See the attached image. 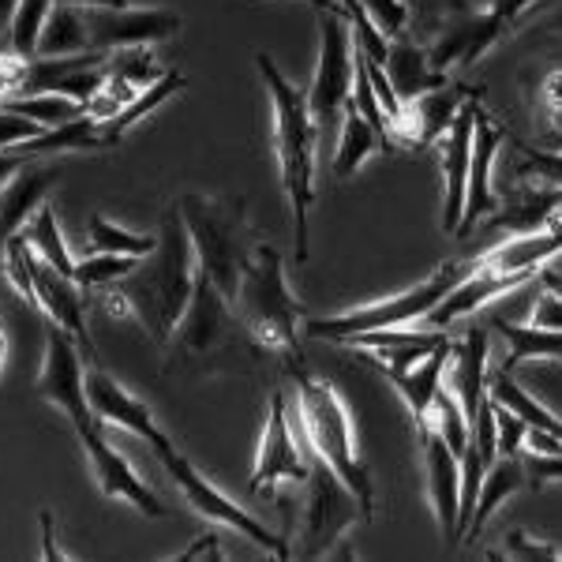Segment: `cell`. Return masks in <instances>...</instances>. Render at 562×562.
Listing matches in <instances>:
<instances>
[{
    "label": "cell",
    "mask_w": 562,
    "mask_h": 562,
    "mask_svg": "<svg viewBox=\"0 0 562 562\" xmlns=\"http://www.w3.org/2000/svg\"><path fill=\"white\" fill-rule=\"evenodd\" d=\"M562 225V188H537V192L514 195L506 203H498V211L492 214L487 229L514 237V233H532V229H551Z\"/></svg>",
    "instance_id": "cell-28"
},
{
    "label": "cell",
    "mask_w": 562,
    "mask_h": 562,
    "mask_svg": "<svg viewBox=\"0 0 562 562\" xmlns=\"http://www.w3.org/2000/svg\"><path fill=\"white\" fill-rule=\"evenodd\" d=\"M161 458V465L169 469V476H173V484L184 492L188 498V506H192L195 514H203L206 521H217V525H229V529H237L244 532L251 543H259L262 551H270V555H278V559H289L293 555V548H289V537H274L270 529H262V521L251 518L244 506L233 503L229 495H222L217 487L206 480L199 469L188 461L184 454H177V450H166V454H158Z\"/></svg>",
    "instance_id": "cell-9"
},
{
    "label": "cell",
    "mask_w": 562,
    "mask_h": 562,
    "mask_svg": "<svg viewBox=\"0 0 562 562\" xmlns=\"http://www.w3.org/2000/svg\"><path fill=\"white\" fill-rule=\"evenodd\" d=\"M38 394L57 405L76 431L94 424V413H90L87 402V371L83 360H79V341L57 323H49V330H45V364L38 375Z\"/></svg>",
    "instance_id": "cell-10"
},
{
    "label": "cell",
    "mask_w": 562,
    "mask_h": 562,
    "mask_svg": "<svg viewBox=\"0 0 562 562\" xmlns=\"http://www.w3.org/2000/svg\"><path fill=\"white\" fill-rule=\"evenodd\" d=\"M518 150L525 154V173L532 177H543L548 184H559L562 188V150H540V147H529L525 139H518Z\"/></svg>",
    "instance_id": "cell-46"
},
{
    "label": "cell",
    "mask_w": 562,
    "mask_h": 562,
    "mask_svg": "<svg viewBox=\"0 0 562 562\" xmlns=\"http://www.w3.org/2000/svg\"><path fill=\"white\" fill-rule=\"evenodd\" d=\"M386 76H390V83H394L402 102H413V98H420V94H428V90H439V87L450 83L447 71L431 68L428 49L413 45L409 38H397L394 45H390Z\"/></svg>",
    "instance_id": "cell-30"
},
{
    "label": "cell",
    "mask_w": 562,
    "mask_h": 562,
    "mask_svg": "<svg viewBox=\"0 0 562 562\" xmlns=\"http://www.w3.org/2000/svg\"><path fill=\"white\" fill-rule=\"evenodd\" d=\"M510 26H514V20L498 4H487L484 12L450 15V23L439 31V38L428 45L431 68H439V71L473 68L476 60L484 57V53L492 49V45L503 38L506 31H510Z\"/></svg>",
    "instance_id": "cell-12"
},
{
    "label": "cell",
    "mask_w": 562,
    "mask_h": 562,
    "mask_svg": "<svg viewBox=\"0 0 562 562\" xmlns=\"http://www.w3.org/2000/svg\"><path fill=\"white\" fill-rule=\"evenodd\" d=\"M195 270L199 262L192 251V237H188L180 206H173L161 217L158 248L135 262L121 281L94 289V304L113 315H135L150 330V338L169 346L180 315L192 301Z\"/></svg>",
    "instance_id": "cell-1"
},
{
    "label": "cell",
    "mask_w": 562,
    "mask_h": 562,
    "mask_svg": "<svg viewBox=\"0 0 562 562\" xmlns=\"http://www.w3.org/2000/svg\"><path fill=\"white\" fill-rule=\"evenodd\" d=\"M0 368H4V330H0Z\"/></svg>",
    "instance_id": "cell-60"
},
{
    "label": "cell",
    "mask_w": 562,
    "mask_h": 562,
    "mask_svg": "<svg viewBox=\"0 0 562 562\" xmlns=\"http://www.w3.org/2000/svg\"><path fill=\"white\" fill-rule=\"evenodd\" d=\"M23 237L31 240V248L38 251L45 262H53L57 270H65L71 274L76 270V259H71L65 237H60V225H57V211H53V203H42L38 211H34L31 222L23 225Z\"/></svg>",
    "instance_id": "cell-38"
},
{
    "label": "cell",
    "mask_w": 562,
    "mask_h": 562,
    "mask_svg": "<svg viewBox=\"0 0 562 562\" xmlns=\"http://www.w3.org/2000/svg\"><path fill=\"white\" fill-rule=\"evenodd\" d=\"M184 87H188V79L180 76V71H166V76H161L158 83H150L139 98H135V102H128L116 116H109V121H102V139H105V147H116V143H121L124 135H128V132L135 128V124H139L143 116L150 113V109H158L161 102H166V98H173L177 90H184Z\"/></svg>",
    "instance_id": "cell-36"
},
{
    "label": "cell",
    "mask_w": 562,
    "mask_h": 562,
    "mask_svg": "<svg viewBox=\"0 0 562 562\" xmlns=\"http://www.w3.org/2000/svg\"><path fill=\"white\" fill-rule=\"evenodd\" d=\"M90 34H87V15L76 4H53L49 20L42 26L38 38V57H68V53H87Z\"/></svg>",
    "instance_id": "cell-35"
},
{
    "label": "cell",
    "mask_w": 562,
    "mask_h": 562,
    "mask_svg": "<svg viewBox=\"0 0 562 562\" xmlns=\"http://www.w3.org/2000/svg\"><path fill=\"white\" fill-rule=\"evenodd\" d=\"M447 383H450V394L461 402V413H465L469 428H473L480 405H484V397H487V334L480 330V326H473L454 346V352H450Z\"/></svg>",
    "instance_id": "cell-25"
},
{
    "label": "cell",
    "mask_w": 562,
    "mask_h": 562,
    "mask_svg": "<svg viewBox=\"0 0 562 562\" xmlns=\"http://www.w3.org/2000/svg\"><path fill=\"white\" fill-rule=\"evenodd\" d=\"M476 98L480 90L461 102L454 124L442 132L439 154H442V180H447V199H442V229L458 237L461 211H465V188H469V166H473V128H476Z\"/></svg>",
    "instance_id": "cell-16"
},
{
    "label": "cell",
    "mask_w": 562,
    "mask_h": 562,
    "mask_svg": "<svg viewBox=\"0 0 562 562\" xmlns=\"http://www.w3.org/2000/svg\"><path fill=\"white\" fill-rule=\"evenodd\" d=\"M529 487H543L551 480H562V454H537V450H521Z\"/></svg>",
    "instance_id": "cell-50"
},
{
    "label": "cell",
    "mask_w": 562,
    "mask_h": 562,
    "mask_svg": "<svg viewBox=\"0 0 562 562\" xmlns=\"http://www.w3.org/2000/svg\"><path fill=\"white\" fill-rule=\"evenodd\" d=\"M135 256H113V251H87V259L76 262V270H71V278H76L79 289H102V285H113V281H121L128 270L135 267Z\"/></svg>",
    "instance_id": "cell-41"
},
{
    "label": "cell",
    "mask_w": 562,
    "mask_h": 562,
    "mask_svg": "<svg viewBox=\"0 0 562 562\" xmlns=\"http://www.w3.org/2000/svg\"><path fill=\"white\" fill-rule=\"evenodd\" d=\"M431 416H435V431L442 435V442H447L458 458L465 454L469 439H473V428H469L465 413H461V402L450 390L439 386V394H435V402H431Z\"/></svg>",
    "instance_id": "cell-42"
},
{
    "label": "cell",
    "mask_w": 562,
    "mask_h": 562,
    "mask_svg": "<svg viewBox=\"0 0 562 562\" xmlns=\"http://www.w3.org/2000/svg\"><path fill=\"white\" fill-rule=\"evenodd\" d=\"M352 26L346 15L323 12L319 15V65H315L312 90H307V109H312V121L319 135L334 128L341 113H346L352 98Z\"/></svg>",
    "instance_id": "cell-7"
},
{
    "label": "cell",
    "mask_w": 562,
    "mask_h": 562,
    "mask_svg": "<svg viewBox=\"0 0 562 562\" xmlns=\"http://www.w3.org/2000/svg\"><path fill=\"white\" fill-rule=\"evenodd\" d=\"M506 132H498L492 124V116L476 105V128H473V166H469V188H465V211H461V225H458V237H469L473 225L480 217L495 214L498 211V199L492 192V161L498 147H503Z\"/></svg>",
    "instance_id": "cell-19"
},
{
    "label": "cell",
    "mask_w": 562,
    "mask_h": 562,
    "mask_svg": "<svg viewBox=\"0 0 562 562\" xmlns=\"http://www.w3.org/2000/svg\"><path fill=\"white\" fill-rule=\"evenodd\" d=\"M495 330L506 338V352L503 368L514 371L521 360H562V330H551V326H521V323H506V319H495Z\"/></svg>",
    "instance_id": "cell-34"
},
{
    "label": "cell",
    "mask_w": 562,
    "mask_h": 562,
    "mask_svg": "<svg viewBox=\"0 0 562 562\" xmlns=\"http://www.w3.org/2000/svg\"><path fill=\"white\" fill-rule=\"evenodd\" d=\"M375 150L390 154V150H397V143L390 139V135L379 132L375 124H371L368 116L349 102L346 113H341L338 150H334V177L349 180L360 166H364V158H371Z\"/></svg>",
    "instance_id": "cell-29"
},
{
    "label": "cell",
    "mask_w": 562,
    "mask_h": 562,
    "mask_svg": "<svg viewBox=\"0 0 562 562\" xmlns=\"http://www.w3.org/2000/svg\"><path fill=\"white\" fill-rule=\"evenodd\" d=\"M8 49H12V45H4V34H0V57H4Z\"/></svg>",
    "instance_id": "cell-61"
},
{
    "label": "cell",
    "mask_w": 562,
    "mask_h": 562,
    "mask_svg": "<svg viewBox=\"0 0 562 562\" xmlns=\"http://www.w3.org/2000/svg\"><path fill=\"white\" fill-rule=\"evenodd\" d=\"M195 555H206V559H222V551H217V537H206V540H195L192 548L180 555V562H188V559H195Z\"/></svg>",
    "instance_id": "cell-55"
},
{
    "label": "cell",
    "mask_w": 562,
    "mask_h": 562,
    "mask_svg": "<svg viewBox=\"0 0 562 562\" xmlns=\"http://www.w3.org/2000/svg\"><path fill=\"white\" fill-rule=\"evenodd\" d=\"M87 402H90V413H94L102 424H121V428H128L132 435H143V439L154 447V454L173 450V442H169L166 431L154 424V413L147 405H143L139 397H132L128 390L116 383L113 375H105L102 368L87 371Z\"/></svg>",
    "instance_id": "cell-18"
},
{
    "label": "cell",
    "mask_w": 562,
    "mask_h": 562,
    "mask_svg": "<svg viewBox=\"0 0 562 562\" xmlns=\"http://www.w3.org/2000/svg\"><path fill=\"white\" fill-rule=\"evenodd\" d=\"M53 4H57V0H20V8H15L8 42H12V53H20L23 60L38 57V38H42V26L49 20Z\"/></svg>",
    "instance_id": "cell-40"
},
{
    "label": "cell",
    "mask_w": 562,
    "mask_h": 562,
    "mask_svg": "<svg viewBox=\"0 0 562 562\" xmlns=\"http://www.w3.org/2000/svg\"><path fill=\"white\" fill-rule=\"evenodd\" d=\"M469 94H473V90H465V87L458 90L447 83L439 90H428V94L413 98V102L405 105L402 121L394 124V139H402L405 147H413V150H424L428 143L442 139V132L454 124L458 109Z\"/></svg>",
    "instance_id": "cell-22"
},
{
    "label": "cell",
    "mask_w": 562,
    "mask_h": 562,
    "mask_svg": "<svg viewBox=\"0 0 562 562\" xmlns=\"http://www.w3.org/2000/svg\"><path fill=\"white\" fill-rule=\"evenodd\" d=\"M532 278H537V274H503V270H487V267H480V262H476L473 274L461 281V285L450 289V296L428 315V323L442 330L447 323H454V319H461V315L476 312V307H484L487 301H495V296L529 285Z\"/></svg>",
    "instance_id": "cell-26"
},
{
    "label": "cell",
    "mask_w": 562,
    "mask_h": 562,
    "mask_svg": "<svg viewBox=\"0 0 562 562\" xmlns=\"http://www.w3.org/2000/svg\"><path fill=\"white\" fill-rule=\"evenodd\" d=\"M532 323L551 326V330H562V301L551 293L548 285H543V293L537 296V304H532Z\"/></svg>",
    "instance_id": "cell-52"
},
{
    "label": "cell",
    "mask_w": 562,
    "mask_h": 562,
    "mask_svg": "<svg viewBox=\"0 0 562 562\" xmlns=\"http://www.w3.org/2000/svg\"><path fill=\"white\" fill-rule=\"evenodd\" d=\"M180 31V15L169 8H94L87 12L90 49L116 53L132 45H158Z\"/></svg>",
    "instance_id": "cell-14"
},
{
    "label": "cell",
    "mask_w": 562,
    "mask_h": 562,
    "mask_svg": "<svg viewBox=\"0 0 562 562\" xmlns=\"http://www.w3.org/2000/svg\"><path fill=\"white\" fill-rule=\"evenodd\" d=\"M31 274H34V296H38V312H45V319L65 326L71 338L83 346V357L90 364H98V352H94V338L87 330L83 319V293H79L76 278L57 270L53 262H45L38 251L31 248Z\"/></svg>",
    "instance_id": "cell-17"
},
{
    "label": "cell",
    "mask_w": 562,
    "mask_h": 562,
    "mask_svg": "<svg viewBox=\"0 0 562 562\" xmlns=\"http://www.w3.org/2000/svg\"><path fill=\"white\" fill-rule=\"evenodd\" d=\"M60 4H76V8H128L132 0H60Z\"/></svg>",
    "instance_id": "cell-57"
},
{
    "label": "cell",
    "mask_w": 562,
    "mask_h": 562,
    "mask_svg": "<svg viewBox=\"0 0 562 562\" xmlns=\"http://www.w3.org/2000/svg\"><path fill=\"white\" fill-rule=\"evenodd\" d=\"M38 521H42V555H45V559H53V562H65L68 555L57 548V543H53V514H49V510H42V514H38Z\"/></svg>",
    "instance_id": "cell-53"
},
{
    "label": "cell",
    "mask_w": 562,
    "mask_h": 562,
    "mask_svg": "<svg viewBox=\"0 0 562 562\" xmlns=\"http://www.w3.org/2000/svg\"><path fill=\"white\" fill-rule=\"evenodd\" d=\"M420 442L428 454V495L435 506V521L450 543H461V458L442 442L435 428L420 431Z\"/></svg>",
    "instance_id": "cell-20"
},
{
    "label": "cell",
    "mask_w": 562,
    "mask_h": 562,
    "mask_svg": "<svg viewBox=\"0 0 562 562\" xmlns=\"http://www.w3.org/2000/svg\"><path fill=\"white\" fill-rule=\"evenodd\" d=\"M38 132H45L42 124L26 121V116H20V113H12V109L0 105V150H12L15 143L34 139Z\"/></svg>",
    "instance_id": "cell-49"
},
{
    "label": "cell",
    "mask_w": 562,
    "mask_h": 562,
    "mask_svg": "<svg viewBox=\"0 0 562 562\" xmlns=\"http://www.w3.org/2000/svg\"><path fill=\"white\" fill-rule=\"evenodd\" d=\"M180 217H184L188 237H192L199 270H203L233 304V296H237V289H240L244 267H248L251 251H256L244 199L240 195H233V199L184 195L180 199Z\"/></svg>",
    "instance_id": "cell-5"
},
{
    "label": "cell",
    "mask_w": 562,
    "mask_h": 562,
    "mask_svg": "<svg viewBox=\"0 0 562 562\" xmlns=\"http://www.w3.org/2000/svg\"><path fill=\"white\" fill-rule=\"evenodd\" d=\"M304 484H307L304 529H301V548H296V555L315 559V555H326V551L341 540V532L357 521L360 503L346 487V480L334 473L319 454H312V473H307Z\"/></svg>",
    "instance_id": "cell-8"
},
{
    "label": "cell",
    "mask_w": 562,
    "mask_h": 562,
    "mask_svg": "<svg viewBox=\"0 0 562 562\" xmlns=\"http://www.w3.org/2000/svg\"><path fill=\"white\" fill-rule=\"evenodd\" d=\"M304 4H312V8H319V12H334V15H346V20H349V12H346V4H338V0H304Z\"/></svg>",
    "instance_id": "cell-59"
},
{
    "label": "cell",
    "mask_w": 562,
    "mask_h": 562,
    "mask_svg": "<svg viewBox=\"0 0 562 562\" xmlns=\"http://www.w3.org/2000/svg\"><path fill=\"white\" fill-rule=\"evenodd\" d=\"M447 334L435 330H405V326H386V330H368L349 338L352 349H360V360L371 368H409L416 360L431 357L439 346H447Z\"/></svg>",
    "instance_id": "cell-23"
},
{
    "label": "cell",
    "mask_w": 562,
    "mask_h": 562,
    "mask_svg": "<svg viewBox=\"0 0 562 562\" xmlns=\"http://www.w3.org/2000/svg\"><path fill=\"white\" fill-rule=\"evenodd\" d=\"M109 71H116V76H124L132 87L147 90L150 83H158L166 71H161V65L154 60V53L147 49V45H132V49H116L113 57H109Z\"/></svg>",
    "instance_id": "cell-43"
},
{
    "label": "cell",
    "mask_w": 562,
    "mask_h": 562,
    "mask_svg": "<svg viewBox=\"0 0 562 562\" xmlns=\"http://www.w3.org/2000/svg\"><path fill=\"white\" fill-rule=\"evenodd\" d=\"M233 319H237V312H233L229 296L203 270H195L192 301L180 315L169 346H177L180 357H206V352L222 349L233 338Z\"/></svg>",
    "instance_id": "cell-11"
},
{
    "label": "cell",
    "mask_w": 562,
    "mask_h": 562,
    "mask_svg": "<svg viewBox=\"0 0 562 562\" xmlns=\"http://www.w3.org/2000/svg\"><path fill=\"white\" fill-rule=\"evenodd\" d=\"M23 79H26V60L20 53L8 49L4 57H0V102H4L8 94H15V90L23 87Z\"/></svg>",
    "instance_id": "cell-51"
},
{
    "label": "cell",
    "mask_w": 562,
    "mask_h": 562,
    "mask_svg": "<svg viewBox=\"0 0 562 562\" xmlns=\"http://www.w3.org/2000/svg\"><path fill=\"white\" fill-rule=\"evenodd\" d=\"M529 487V473H525V461L521 454H498L492 465L484 469V484H480V495H476V510H473V521H469V532L465 540H476L484 532V525L492 521V514L498 506L506 503L514 492Z\"/></svg>",
    "instance_id": "cell-31"
},
{
    "label": "cell",
    "mask_w": 562,
    "mask_h": 562,
    "mask_svg": "<svg viewBox=\"0 0 562 562\" xmlns=\"http://www.w3.org/2000/svg\"><path fill=\"white\" fill-rule=\"evenodd\" d=\"M312 473V461H304L301 442L289 424V402L285 390L270 394V416L267 428H262L256 473H251V492H274L278 484H304Z\"/></svg>",
    "instance_id": "cell-13"
},
{
    "label": "cell",
    "mask_w": 562,
    "mask_h": 562,
    "mask_svg": "<svg viewBox=\"0 0 562 562\" xmlns=\"http://www.w3.org/2000/svg\"><path fill=\"white\" fill-rule=\"evenodd\" d=\"M0 105L26 116V121L42 124V128H57V124H68L87 113L83 102H76L68 94H49V90H38V94H8Z\"/></svg>",
    "instance_id": "cell-37"
},
{
    "label": "cell",
    "mask_w": 562,
    "mask_h": 562,
    "mask_svg": "<svg viewBox=\"0 0 562 562\" xmlns=\"http://www.w3.org/2000/svg\"><path fill=\"white\" fill-rule=\"evenodd\" d=\"M102 121H94L90 113L76 116L68 124H57V128H45L34 139L15 143V154L20 158H45V154H65V150H102Z\"/></svg>",
    "instance_id": "cell-32"
},
{
    "label": "cell",
    "mask_w": 562,
    "mask_h": 562,
    "mask_svg": "<svg viewBox=\"0 0 562 562\" xmlns=\"http://www.w3.org/2000/svg\"><path fill=\"white\" fill-rule=\"evenodd\" d=\"M473 262H447L439 267L428 281H420L416 289H405L397 296H386V301L352 307L346 315H330V319H307L304 330L312 338H326V341H349L357 334L368 330H386V326H409L416 319H428V315L450 296V289L461 285L469 274H473Z\"/></svg>",
    "instance_id": "cell-6"
},
{
    "label": "cell",
    "mask_w": 562,
    "mask_h": 562,
    "mask_svg": "<svg viewBox=\"0 0 562 562\" xmlns=\"http://www.w3.org/2000/svg\"><path fill=\"white\" fill-rule=\"evenodd\" d=\"M360 4H364L371 23H375L390 42L405 38V26H409V8H405L402 0H360Z\"/></svg>",
    "instance_id": "cell-44"
},
{
    "label": "cell",
    "mask_w": 562,
    "mask_h": 562,
    "mask_svg": "<svg viewBox=\"0 0 562 562\" xmlns=\"http://www.w3.org/2000/svg\"><path fill=\"white\" fill-rule=\"evenodd\" d=\"M233 312H237V323L251 338V346L293 357V364H301L296 330H301L304 312L285 285V262L270 244H256V251H251L240 274V289L233 296Z\"/></svg>",
    "instance_id": "cell-3"
},
{
    "label": "cell",
    "mask_w": 562,
    "mask_h": 562,
    "mask_svg": "<svg viewBox=\"0 0 562 562\" xmlns=\"http://www.w3.org/2000/svg\"><path fill=\"white\" fill-rule=\"evenodd\" d=\"M540 116H543V132L562 135V71H551L540 87Z\"/></svg>",
    "instance_id": "cell-47"
},
{
    "label": "cell",
    "mask_w": 562,
    "mask_h": 562,
    "mask_svg": "<svg viewBox=\"0 0 562 562\" xmlns=\"http://www.w3.org/2000/svg\"><path fill=\"white\" fill-rule=\"evenodd\" d=\"M158 248V237H139V233L121 229L116 222H109L105 214H90V233H87V251H113V256H150Z\"/></svg>",
    "instance_id": "cell-39"
},
{
    "label": "cell",
    "mask_w": 562,
    "mask_h": 562,
    "mask_svg": "<svg viewBox=\"0 0 562 562\" xmlns=\"http://www.w3.org/2000/svg\"><path fill=\"white\" fill-rule=\"evenodd\" d=\"M23 166H26V158H20L15 150H0V188H4L15 173H20Z\"/></svg>",
    "instance_id": "cell-54"
},
{
    "label": "cell",
    "mask_w": 562,
    "mask_h": 562,
    "mask_svg": "<svg viewBox=\"0 0 562 562\" xmlns=\"http://www.w3.org/2000/svg\"><path fill=\"white\" fill-rule=\"evenodd\" d=\"M15 8H20V0H0V31H12Z\"/></svg>",
    "instance_id": "cell-58"
},
{
    "label": "cell",
    "mask_w": 562,
    "mask_h": 562,
    "mask_svg": "<svg viewBox=\"0 0 562 562\" xmlns=\"http://www.w3.org/2000/svg\"><path fill=\"white\" fill-rule=\"evenodd\" d=\"M256 68L262 71V83H267L270 102H274V150L281 166V188H285L289 206H293V233H296L293 262H307V214H312L315 203V147H319V128H315L312 109H307V94L281 76L267 53L256 57Z\"/></svg>",
    "instance_id": "cell-2"
},
{
    "label": "cell",
    "mask_w": 562,
    "mask_h": 562,
    "mask_svg": "<svg viewBox=\"0 0 562 562\" xmlns=\"http://www.w3.org/2000/svg\"><path fill=\"white\" fill-rule=\"evenodd\" d=\"M562 251V225L551 229H532V233H514L503 244L484 251L480 267L503 270V274H540V267L548 259H555Z\"/></svg>",
    "instance_id": "cell-27"
},
{
    "label": "cell",
    "mask_w": 562,
    "mask_h": 562,
    "mask_svg": "<svg viewBox=\"0 0 562 562\" xmlns=\"http://www.w3.org/2000/svg\"><path fill=\"white\" fill-rule=\"evenodd\" d=\"M495 428H498V454H521L529 442V424L514 409L495 402Z\"/></svg>",
    "instance_id": "cell-45"
},
{
    "label": "cell",
    "mask_w": 562,
    "mask_h": 562,
    "mask_svg": "<svg viewBox=\"0 0 562 562\" xmlns=\"http://www.w3.org/2000/svg\"><path fill=\"white\" fill-rule=\"evenodd\" d=\"M76 435H79V442H83L90 469H94L98 484H102V492L109 498H124V503L135 506L143 518H166V503H161V498L154 495L139 476H135L128 458H124L121 450L105 439V424L98 420V416H94V424L79 428Z\"/></svg>",
    "instance_id": "cell-15"
},
{
    "label": "cell",
    "mask_w": 562,
    "mask_h": 562,
    "mask_svg": "<svg viewBox=\"0 0 562 562\" xmlns=\"http://www.w3.org/2000/svg\"><path fill=\"white\" fill-rule=\"evenodd\" d=\"M60 180V169L53 161H31L20 173L0 188V251L4 244L23 233V225L31 222L34 211L45 203V195L53 192V184Z\"/></svg>",
    "instance_id": "cell-21"
},
{
    "label": "cell",
    "mask_w": 562,
    "mask_h": 562,
    "mask_svg": "<svg viewBox=\"0 0 562 562\" xmlns=\"http://www.w3.org/2000/svg\"><path fill=\"white\" fill-rule=\"evenodd\" d=\"M450 352H454V341L439 346V349L431 352V357L416 360V364H409V368H375L379 375L390 379L397 394L405 397V405H409V413H413L416 431H428L431 428V420H428V416H431V402H435V394H439L442 379H447Z\"/></svg>",
    "instance_id": "cell-24"
},
{
    "label": "cell",
    "mask_w": 562,
    "mask_h": 562,
    "mask_svg": "<svg viewBox=\"0 0 562 562\" xmlns=\"http://www.w3.org/2000/svg\"><path fill=\"white\" fill-rule=\"evenodd\" d=\"M296 413H301L304 439L312 454H319L334 469L360 503V514L371 521L375 518V476L357 454V435H352L349 409L341 402L338 386L326 379L304 375L296 364Z\"/></svg>",
    "instance_id": "cell-4"
},
{
    "label": "cell",
    "mask_w": 562,
    "mask_h": 562,
    "mask_svg": "<svg viewBox=\"0 0 562 562\" xmlns=\"http://www.w3.org/2000/svg\"><path fill=\"white\" fill-rule=\"evenodd\" d=\"M540 285H548L551 293H555L559 301H562V270H555V267H548V262H543V267H540Z\"/></svg>",
    "instance_id": "cell-56"
},
{
    "label": "cell",
    "mask_w": 562,
    "mask_h": 562,
    "mask_svg": "<svg viewBox=\"0 0 562 562\" xmlns=\"http://www.w3.org/2000/svg\"><path fill=\"white\" fill-rule=\"evenodd\" d=\"M503 551L510 559H562V551L555 548V543H543V540H532L529 532H510V537L503 540Z\"/></svg>",
    "instance_id": "cell-48"
},
{
    "label": "cell",
    "mask_w": 562,
    "mask_h": 562,
    "mask_svg": "<svg viewBox=\"0 0 562 562\" xmlns=\"http://www.w3.org/2000/svg\"><path fill=\"white\" fill-rule=\"evenodd\" d=\"M487 397L498 402V405H506V409H514L525 424H529V428L555 435V439L562 442V420L551 409H543L537 397H532L529 390H525L518 379H514V371L498 368L495 375H487Z\"/></svg>",
    "instance_id": "cell-33"
}]
</instances>
